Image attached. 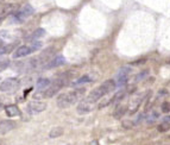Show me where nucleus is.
I'll list each match as a JSON object with an SVG mask.
<instances>
[{"label":"nucleus","instance_id":"nucleus-1","mask_svg":"<svg viewBox=\"0 0 170 145\" xmlns=\"http://www.w3.org/2000/svg\"><path fill=\"white\" fill-rule=\"evenodd\" d=\"M116 87L117 86H116V81H114V80H107V81H105L103 83H101L98 88H94V89L87 95V98L85 100L90 102V104H95L96 101H99V100L101 99V98H103L105 95L109 94L112 91H114Z\"/></svg>","mask_w":170,"mask_h":145},{"label":"nucleus","instance_id":"nucleus-2","mask_svg":"<svg viewBox=\"0 0 170 145\" xmlns=\"http://www.w3.org/2000/svg\"><path fill=\"white\" fill-rule=\"evenodd\" d=\"M71 74L73 72H64L63 75H61L60 77H57L55 80L54 82H50V85L48 86V89H45L44 92L42 93V96L43 98H53V96H55L69 82V80L71 79V76H70Z\"/></svg>","mask_w":170,"mask_h":145},{"label":"nucleus","instance_id":"nucleus-3","mask_svg":"<svg viewBox=\"0 0 170 145\" xmlns=\"http://www.w3.org/2000/svg\"><path fill=\"white\" fill-rule=\"evenodd\" d=\"M86 93V89L85 88H79L76 91H73V92L69 93H64V94H61L57 99V106L60 108H67L69 106L74 105L77 100H80L82 98V95Z\"/></svg>","mask_w":170,"mask_h":145},{"label":"nucleus","instance_id":"nucleus-4","mask_svg":"<svg viewBox=\"0 0 170 145\" xmlns=\"http://www.w3.org/2000/svg\"><path fill=\"white\" fill-rule=\"evenodd\" d=\"M42 46V43H34V45H21L19 48H17V50L13 54V58H21V57H25L30 54L37 51Z\"/></svg>","mask_w":170,"mask_h":145},{"label":"nucleus","instance_id":"nucleus-5","mask_svg":"<svg viewBox=\"0 0 170 145\" xmlns=\"http://www.w3.org/2000/svg\"><path fill=\"white\" fill-rule=\"evenodd\" d=\"M131 72V68L130 67H124L122 68L118 75H117V80H116V86L117 87H122L126 83V81L129 79V74Z\"/></svg>","mask_w":170,"mask_h":145},{"label":"nucleus","instance_id":"nucleus-6","mask_svg":"<svg viewBox=\"0 0 170 145\" xmlns=\"http://www.w3.org/2000/svg\"><path fill=\"white\" fill-rule=\"evenodd\" d=\"M18 86L17 79H6L0 83V92H11Z\"/></svg>","mask_w":170,"mask_h":145},{"label":"nucleus","instance_id":"nucleus-7","mask_svg":"<svg viewBox=\"0 0 170 145\" xmlns=\"http://www.w3.org/2000/svg\"><path fill=\"white\" fill-rule=\"evenodd\" d=\"M47 108V104L45 102H41V101H34L31 104H29V112L30 113H39L43 112Z\"/></svg>","mask_w":170,"mask_h":145},{"label":"nucleus","instance_id":"nucleus-8","mask_svg":"<svg viewBox=\"0 0 170 145\" xmlns=\"http://www.w3.org/2000/svg\"><path fill=\"white\" fill-rule=\"evenodd\" d=\"M16 127V123L12 120H2L0 123V133L1 134H6L11 130H13Z\"/></svg>","mask_w":170,"mask_h":145},{"label":"nucleus","instance_id":"nucleus-9","mask_svg":"<svg viewBox=\"0 0 170 145\" xmlns=\"http://www.w3.org/2000/svg\"><path fill=\"white\" fill-rule=\"evenodd\" d=\"M64 63H66V58L62 55H60V56L54 57V59L49 61L48 63L45 64V69H51V68H55V67H60L62 64H64Z\"/></svg>","mask_w":170,"mask_h":145},{"label":"nucleus","instance_id":"nucleus-10","mask_svg":"<svg viewBox=\"0 0 170 145\" xmlns=\"http://www.w3.org/2000/svg\"><path fill=\"white\" fill-rule=\"evenodd\" d=\"M94 104H90L88 101H86V100H83L81 101L79 106H77V112L80 113V114H85V113L87 112H90L93 108H94Z\"/></svg>","mask_w":170,"mask_h":145},{"label":"nucleus","instance_id":"nucleus-11","mask_svg":"<svg viewBox=\"0 0 170 145\" xmlns=\"http://www.w3.org/2000/svg\"><path fill=\"white\" fill-rule=\"evenodd\" d=\"M5 113H6L8 117L13 118V117L21 115V110L18 108V106H16V105H7L6 107H5Z\"/></svg>","mask_w":170,"mask_h":145},{"label":"nucleus","instance_id":"nucleus-12","mask_svg":"<svg viewBox=\"0 0 170 145\" xmlns=\"http://www.w3.org/2000/svg\"><path fill=\"white\" fill-rule=\"evenodd\" d=\"M45 35V30L44 29H42V27H39V29H36L34 32L31 33L29 37H27V40H38V38H42L43 36Z\"/></svg>","mask_w":170,"mask_h":145},{"label":"nucleus","instance_id":"nucleus-13","mask_svg":"<svg viewBox=\"0 0 170 145\" xmlns=\"http://www.w3.org/2000/svg\"><path fill=\"white\" fill-rule=\"evenodd\" d=\"M17 8H18V6H17L16 4H8V5H6L4 8H1V13H2V16L14 13V12L17 11Z\"/></svg>","mask_w":170,"mask_h":145},{"label":"nucleus","instance_id":"nucleus-14","mask_svg":"<svg viewBox=\"0 0 170 145\" xmlns=\"http://www.w3.org/2000/svg\"><path fill=\"white\" fill-rule=\"evenodd\" d=\"M169 127H170V118H169V115H167V117H164L163 120H162V124L158 126V131L167 132L169 130Z\"/></svg>","mask_w":170,"mask_h":145},{"label":"nucleus","instance_id":"nucleus-15","mask_svg":"<svg viewBox=\"0 0 170 145\" xmlns=\"http://www.w3.org/2000/svg\"><path fill=\"white\" fill-rule=\"evenodd\" d=\"M64 133V130L62 127H54L51 131L49 132V137L50 138H57V137H61L62 134Z\"/></svg>","mask_w":170,"mask_h":145},{"label":"nucleus","instance_id":"nucleus-16","mask_svg":"<svg viewBox=\"0 0 170 145\" xmlns=\"http://www.w3.org/2000/svg\"><path fill=\"white\" fill-rule=\"evenodd\" d=\"M50 85V80L48 79H44V77H41V79H38L37 81V83H36V87H37V89H44V88H47V87Z\"/></svg>","mask_w":170,"mask_h":145},{"label":"nucleus","instance_id":"nucleus-17","mask_svg":"<svg viewBox=\"0 0 170 145\" xmlns=\"http://www.w3.org/2000/svg\"><path fill=\"white\" fill-rule=\"evenodd\" d=\"M90 80L92 79H90L89 75H83V76H81V77H79L75 82H73V86H80V85H82V83H87V82H89Z\"/></svg>","mask_w":170,"mask_h":145},{"label":"nucleus","instance_id":"nucleus-18","mask_svg":"<svg viewBox=\"0 0 170 145\" xmlns=\"http://www.w3.org/2000/svg\"><path fill=\"white\" fill-rule=\"evenodd\" d=\"M126 112V107H124V106H119L118 108H117L116 111H114V114H113V117L116 119H120L125 114Z\"/></svg>","mask_w":170,"mask_h":145},{"label":"nucleus","instance_id":"nucleus-19","mask_svg":"<svg viewBox=\"0 0 170 145\" xmlns=\"http://www.w3.org/2000/svg\"><path fill=\"white\" fill-rule=\"evenodd\" d=\"M157 118H158V112H156V111H152L150 114H148V117H146V121H148L149 124H151V123H152V121H155Z\"/></svg>","mask_w":170,"mask_h":145},{"label":"nucleus","instance_id":"nucleus-20","mask_svg":"<svg viewBox=\"0 0 170 145\" xmlns=\"http://www.w3.org/2000/svg\"><path fill=\"white\" fill-rule=\"evenodd\" d=\"M7 67H10V61H8V59H2V61H0V72L5 70Z\"/></svg>","mask_w":170,"mask_h":145},{"label":"nucleus","instance_id":"nucleus-21","mask_svg":"<svg viewBox=\"0 0 170 145\" xmlns=\"http://www.w3.org/2000/svg\"><path fill=\"white\" fill-rule=\"evenodd\" d=\"M10 50H12V45L0 46V56H2V55H5V54L8 53Z\"/></svg>","mask_w":170,"mask_h":145},{"label":"nucleus","instance_id":"nucleus-22","mask_svg":"<svg viewBox=\"0 0 170 145\" xmlns=\"http://www.w3.org/2000/svg\"><path fill=\"white\" fill-rule=\"evenodd\" d=\"M170 111V105L169 102H163V105H162V112L165 113V114H168Z\"/></svg>","mask_w":170,"mask_h":145},{"label":"nucleus","instance_id":"nucleus-23","mask_svg":"<svg viewBox=\"0 0 170 145\" xmlns=\"http://www.w3.org/2000/svg\"><path fill=\"white\" fill-rule=\"evenodd\" d=\"M149 74V72L148 70H145V72H139L138 75H137V77H136V81H139V80H142V79H144L146 75Z\"/></svg>","mask_w":170,"mask_h":145},{"label":"nucleus","instance_id":"nucleus-24","mask_svg":"<svg viewBox=\"0 0 170 145\" xmlns=\"http://www.w3.org/2000/svg\"><path fill=\"white\" fill-rule=\"evenodd\" d=\"M89 145H99V142L98 140H93V142H90Z\"/></svg>","mask_w":170,"mask_h":145},{"label":"nucleus","instance_id":"nucleus-25","mask_svg":"<svg viewBox=\"0 0 170 145\" xmlns=\"http://www.w3.org/2000/svg\"><path fill=\"white\" fill-rule=\"evenodd\" d=\"M0 145H5V143H4L2 140H0Z\"/></svg>","mask_w":170,"mask_h":145},{"label":"nucleus","instance_id":"nucleus-26","mask_svg":"<svg viewBox=\"0 0 170 145\" xmlns=\"http://www.w3.org/2000/svg\"><path fill=\"white\" fill-rule=\"evenodd\" d=\"M4 2V0H0V6H1V4Z\"/></svg>","mask_w":170,"mask_h":145}]
</instances>
